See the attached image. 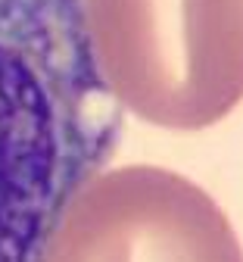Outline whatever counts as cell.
<instances>
[{"mask_svg":"<svg viewBox=\"0 0 243 262\" xmlns=\"http://www.w3.org/2000/svg\"><path fill=\"white\" fill-rule=\"evenodd\" d=\"M116 106L84 0H0V262H41L116 144Z\"/></svg>","mask_w":243,"mask_h":262,"instance_id":"obj_1","label":"cell"},{"mask_svg":"<svg viewBox=\"0 0 243 262\" xmlns=\"http://www.w3.org/2000/svg\"><path fill=\"white\" fill-rule=\"evenodd\" d=\"M109 97L159 128L200 131L243 100V0H84Z\"/></svg>","mask_w":243,"mask_h":262,"instance_id":"obj_2","label":"cell"},{"mask_svg":"<svg viewBox=\"0 0 243 262\" xmlns=\"http://www.w3.org/2000/svg\"><path fill=\"white\" fill-rule=\"evenodd\" d=\"M41 262H243V247L196 181L159 166H122L75 193Z\"/></svg>","mask_w":243,"mask_h":262,"instance_id":"obj_3","label":"cell"}]
</instances>
